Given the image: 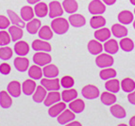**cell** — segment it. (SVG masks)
I'll use <instances>...</instances> for the list:
<instances>
[{"mask_svg":"<svg viewBox=\"0 0 135 126\" xmlns=\"http://www.w3.org/2000/svg\"><path fill=\"white\" fill-rule=\"evenodd\" d=\"M119 45L121 49L125 52H131L133 49H134V43L131 39L129 38H122V40L120 41Z\"/></svg>","mask_w":135,"mask_h":126,"instance_id":"37","label":"cell"},{"mask_svg":"<svg viewBox=\"0 0 135 126\" xmlns=\"http://www.w3.org/2000/svg\"><path fill=\"white\" fill-rule=\"evenodd\" d=\"M11 66L8 64V63H2L1 65H0V72L4 75H7L11 72Z\"/></svg>","mask_w":135,"mask_h":126,"instance_id":"46","label":"cell"},{"mask_svg":"<svg viewBox=\"0 0 135 126\" xmlns=\"http://www.w3.org/2000/svg\"><path fill=\"white\" fill-rule=\"evenodd\" d=\"M117 126H128L127 124H124V123H121V124H118Z\"/></svg>","mask_w":135,"mask_h":126,"instance_id":"53","label":"cell"},{"mask_svg":"<svg viewBox=\"0 0 135 126\" xmlns=\"http://www.w3.org/2000/svg\"><path fill=\"white\" fill-rule=\"evenodd\" d=\"M62 8L67 13H75L78 10L79 5L76 0H64L62 2Z\"/></svg>","mask_w":135,"mask_h":126,"instance_id":"31","label":"cell"},{"mask_svg":"<svg viewBox=\"0 0 135 126\" xmlns=\"http://www.w3.org/2000/svg\"><path fill=\"white\" fill-rule=\"evenodd\" d=\"M129 1H131V4H132V5H134V6H135V0H129Z\"/></svg>","mask_w":135,"mask_h":126,"instance_id":"52","label":"cell"},{"mask_svg":"<svg viewBox=\"0 0 135 126\" xmlns=\"http://www.w3.org/2000/svg\"><path fill=\"white\" fill-rule=\"evenodd\" d=\"M110 30L109 28H100L95 32V40L99 41H107L110 37Z\"/></svg>","mask_w":135,"mask_h":126,"instance_id":"30","label":"cell"},{"mask_svg":"<svg viewBox=\"0 0 135 126\" xmlns=\"http://www.w3.org/2000/svg\"><path fill=\"white\" fill-rule=\"evenodd\" d=\"M7 12H8V15H9V21L12 23V25H17V27H21V28H23V27H26L25 21L23 20V19H21L13 10H11V9H8Z\"/></svg>","mask_w":135,"mask_h":126,"instance_id":"22","label":"cell"},{"mask_svg":"<svg viewBox=\"0 0 135 126\" xmlns=\"http://www.w3.org/2000/svg\"><path fill=\"white\" fill-rule=\"evenodd\" d=\"M105 88L110 92L116 93L119 91L120 88H121V85L119 83V80L112 78V79H109L108 81L105 83Z\"/></svg>","mask_w":135,"mask_h":126,"instance_id":"29","label":"cell"},{"mask_svg":"<svg viewBox=\"0 0 135 126\" xmlns=\"http://www.w3.org/2000/svg\"><path fill=\"white\" fill-rule=\"evenodd\" d=\"M46 95H47L46 94V90L41 85V86H38L36 88L32 98H33V101L35 102V103L40 104V103H43V102L45 101Z\"/></svg>","mask_w":135,"mask_h":126,"instance_id":"19","label":"cell"},{"mask_svg":"<svg viewBox=\"0 0 135 126\" xmlns=\"http://www.w3.org/2000/svg\"><path fill=\"white\" fill-rule=\"evenodd\" d=\"M113 62H114L113 57L110 54H100L95 59V64H97V66H98L99 68H102V69L113 66Z\"/></svg>","mask_w":135,"mask_h":126,"instance_id":"5","label":"cell"},{"mask_svg":"<svg viewBox=\"0 0 135 126\" xmlns=\"http://www.w3.org/2000/svg\"><path fill=\"white\" fill-rule=\"evenodd\" d=\"M14 52L20 56H25L28 54L29 46L26 41H19L14 44Z\"/></svg>","mask_w":135,"mask_h":126,"instance_id":"11","label":"cell"},{"mask_svg":"<svg viewBox=\"0 0 135 126\" xmlns=\"http://www.w3.org/2000/svg\"><path fill=\"white\" fill-rule=\"evenodd\" d=\"M41 85L46 90L58 91L61 88V80L58 78H43L41 80Z\"/></svg>","mask_w":135,"mask_h":126,"instance_id":"2","label":"cell"},{"mask_svg":"<svg viewBox=\"0 0 135 126\" xmlns=\"http://www.w3.org/2000/svg\"><path fill=\"white\" fill-rule=\"evenodd\" d=\"M89 12L93 15H100L106 10V6L100 0H93L88 6Z\"/></svg>","mask_w":135,"mask_h":126,"instance_id":"3","label":"cell"},{"mask_svg":"<svg viewBox=\"0 0 135 126\" xmlns=\"http://www.w3.org/2000/svg\"><path fill=\"white\" fill-rule=\"evenodd\" d=\"M118 49H119L118 43L115 40H113V39L108 40V41H105V43H104V50H105V52L107 54H110V55L116 54L118 52Z\"/></svg>","mask_w":135,"mask_h":126,"instance_id":"17","label":"cell"},{"mask_svg":"<svg viewBox=\"0 0 135 126\" xmlns=\"http://www.w3.org/2000/svg\"><path fill=\"white\" fill-rule=\"evenodd\" d=\"M110 111L112 113V115L113 117L117 118V119H124L127 116L126 110L124 109V107L119 106V104H113V106H110Z\"/></svg>","mask_w":135,"mask_h":126,"instance_id":"24","label":"cell"},{"mask_svg":"<svg viewBox=\"0 0 135 126\" xmlns=\"http://www.w3.org/2000/svg\"><path fill=\"white\" fill-rule=\"evenodd\" d=\"M134 14H135V9H134Z\"/></svg>","mask_w":135,"mask_h":126,"instance_id":"55","label":"cell"},{"mask_svg":"<svg viewBox=\"0 0 135 126\" xmlns=\"http://www.w3.org/2000/svg\"><path fill=\"white\" fill-rule=\"evenodd\" d=\"M35 90H36V83L32 79H27L22 84V91L27 96L33 94Z\"/></svg>","mask_w":135,"mask_h":126,"instance_id":"16","label":"cell"},{"mask_svg":"<svg viewBox=\"0 0 135 126\" xmlns=\"http://www.w3.org/2000/svg\"><path fill=\"white\" fill-rule=\"evenodd\" d=\"M102 1H103L104 4L110 5V6H112V5H113L115 2H116V0H102Z\"/></svg>","mask_w":135,"mask_h":126,"instance_id":"49","label":"cell"},{"mask_svg":"<svg viewBox=\"0 0 135 126\" xmlns=\"http://www.w3.org/2000/svg\"><path fill=\"white\" fill-rule=\"evenodd\" d=\"M76 118V115L75 113L73 112L72 110H68V109H65L63 110L62 112L58 116V122L61 125H65V124L69 123V122H73L74 119Z\"/></svg>","mask_w":135,"mask_h":126,"instance_id":"8","label":"cell"},{"mask_svg":"<svg viewBox=\"0 0 135 126\" xmlns=\"http://www.w3.org/2000/svg\"><path fill=\"white\" fill-rule=\"evenodd\" d=\"M66 109V104L65 103H56L55 104L50 106L49 110H48V115L51 118L58 117L63 110Z\"/></svg>","mask_w":135,"mask_h":126,"instance_id":"13","label":"cell"},{"mask_svg":"<svg viewBox=\"0 0 135 126\" xmlns=\"http://www.w3.org/2000/svg\"><path fill=\"white\" fill-rule=\"evenodd\" d=\"M34 11L32 9L31 7L29 6H24L21 9V17L24 21H27L29 22L30 20H32L34 17Z\"/></svg>","mask_w":135,"mask_h":126,"instance_id":"40","label":"cell"},{"mask_svg":"<svg viewBox=\"0 0 135 126\" xmlns=\"http://www.w3.org/2000/svg\"><path fill=\"white\" fill-rule=\"evenodd\" d=\"M128 102H129L131 104H135V90H133V91H131V92L128 93Z\"/></svg>","mask_w":135,"mask_h":126,"instance_id":"47","label":"cell"},{"mask_svg":"<svg viewBox=\"0 0 135 126\" xmlns=\"http://www.w3.org/2000/svg\"><path fill=\"white\" fill-rule=\"evenodd\" d=\"M9 24H11L9 19H8L4 15H0V28L1 29H5L7 27H9Z\"/></svg>","mask_w":135,"mask_h":126,"instance_id":"45","label":"cell"},{"mask_svg":"<svg viewBox=\"0 0 135 126\" xmlns=\"http://www.w3.org/2000/svg\"><path fill=\"white\" fill-rule=\"evenodd\" d=\"M78 97V91L74 88H70V90H65L61 92V99L63 100L64 103H70V102L74 101L77 99Z\"/></svg>","mask_w":135,"mask_h":126,"instance_id":"28","label":"cell"},{"mask_svg":"<svg viewBox=\"0 0 135 126\" xmlns=\"http://www.w3.org/2000/svg\"><path fill=\"white\" fill-rule=\"evenodd\" d=\"M12 56V50L8 46H3L0 48V59L3 60H9Z\"/></svg>","mask_w":135,"mask_h":126,"instance_id":"42","label":"cell"},{"mask_svg":"<svg viewBox=\"0 0 135 126\" xmlns=\"http://www.w3.org/2000/svg\"><path fill=\"white\" fill-rule=\"evenodd\" d=\"M118 21L123 25H129L133 22V13L129 10H122L118 14Z\"/></svg>","mask_w":135,"mask_h":126,"instance_id":"26","label":"cell"},{"mask_svg":"<svg viewBox=\"0 0 135 126\" xmlns=\"http://www.w3.org/2000/svg\"><path fill=\"white\" fill-rule=\"evenodd\" d=\"M100 100H101L102 104H104L105 106H113L116 102V96L113 92L105 91L100 96Z\"/></svg>","mask_w":135,"mask_h":126,"instance_id":"25","label":"cell"},{"mask_svg":"<svg viewBox=\"0 0 135 126\" xmlns=\"http://www.w3.org/2000/svg\"><path fill=\"white\" fill-rule=\"evenodd\" d=\"M68 21H69L70 24L75 27H83L86 24L85 17L82 16L81 14H72V15L69 16Z\"/></svg>","mask_w":135,"mask_h":126,"instance_id":"21","label":"cell"},{"mask_svg":"<svg viewBox=\"0 0 135 126\" xmlns=\"http://www.w3.org/2000/svg\"><path fill=\"white\" fill-rule=\"evenodd\" d=\"M13 64L16 70L21 72H24L28 69L29 60L27 57H24V56H18V57L14 59Z\"/></svg>","mask_w":135,"mask_h":126,"instance_id":"9","label":"cell"},{"mask_svg":"<svg viewBox=\"0 0 135 126\" xmlns=\"http://www.w3.org/2000/svg\"><path fill=\"white\" fill-rule=\"evenodd\" d=\"M9 34L11 35V41H17L23 37V30L17 25H11L9 27Z\"/></svg>","mask_w":135,"mask_h":126,"instance_id":"32","label":"cell"},{"mask_svg":"<svg viewBox=\"0 0 135 126\" xmlns=\"http://www.w3.org/2000/svg\"><path fill=\"white\" fill-rule=\"evenodd\" d=\"M74 84H75L74 78L72 76H69V75L63 76L61 79V85L65 88H71L74 86Z\"/></svg>","mask_w":135,"mask_h":126,"instance_id":"44","label":"cell"},{"mask_svg":"<svg viewBox=\"0 0 135 126\" xmlns=\"http://www.w3.org/2000/svg\"><path fill=\"white\" fill-rule=\"evenodd\" d=\"M121 88L125 92H131L135 90V82L131 78H125L121 82Z\"/></svg>","mask_w":135,"mask_h":126,"instance_id":"41","label":"cell"},{"mask_svg":"<svg viewBox=\"0 0 135 126\" xmlns=\"http://www.w3.org/2000/svg\"><path fill=\"white\" fill-rule=\"evenodd\" d=\"M61 98V95L59 93V91H50L46 97H45L44 104L45 106H51L56 103H59Z\"/></svg>","mask_w":135,"mask_h":126,"instance_id":"15","label":"cell"},{"mask_svg":"<svg viewBox=\"0 0 135 126\" xmlns=\"http://www.w3.org/2000/svg\"><path fill=\"white\" fill-rule=\"evenodd\" d=\"M116 74V71L113 68H104L99 72V76L102 80H109V79L114 78Z\"/></svg>","mask_w":135,"mask_h":126,"instance_id":"38","label":"cell"},{"mask_svg":"<svg viewBox=\"0 0 135 126\" xmlns=\"http://www.w3.org/2000/svg\"><path fill=\"white\" fill-rule=\"evenodd\" d=\"M51 28L56 34L62 35L69 29V23L64 18H54L51 22Z\"/></svg>","mask_w":135,"mask_h":126,"instance_id":"1","label":"cell"},{"mask_svg":"<svg viewBox=\"0 0 135 126\" xmlns=\"http://www.w3.org/2000/svg\"><path fill=\"white\" fill-rule=\"evenodd\" d=\"M48 14L50 18H58L63 14V8L60 2L52 1L48 6Z\"/></svg>","mask_w":135,"mask_h":126,"instance_id":"7","label":"cell"},{"mask_svg":"<svg viewBox=\"0 0 135 126\" xmlns=\"http://www.w3.org/2000/svg\"><path fill=\"white\" fill-rule=\"evenodd\" d=\"M32 49L34 51H43V52H50L52 49L50 43L42 40H35L32 43Z\"/></svg>","mask_w":135,"mask_h":126,"instance_id":"10","label":"cell"},{"mask_svg":"<svg viewBox=\"0 0 135 126\" xmlns=\"http://www.w3.org/2000/svg\"><path fill=\"white\" fill-rule=\"evenodd\" d=\"M38 35L44 41H49L53 38V30L48 25H44L38 31Z\"/></svg>","mask_w":135,"mask_h":126,"instance_id":"34","label":"cell"},{"mask_svg":"<svg viewBox=\"0 0 135 126\" xmlns=\"http://www.w3.org/2000/svg\"><path fill=\"white\" fill-rule=\"evenodd\" d=\"M28 75L33 80H39L43 76V70L40 68V66L35 64L33 66H30L28 69Z\"/></svg>","mask_w":135,"mask_h":126,"instance_id":"35","label":"cell"},{"mask_svg":"<svg viewBox=\"0 0 135 126\" xmlns=\"http://www.w3.org/2000/svg\"><path fill=\"white\" fill-rule=\"evenodd\" d=\"M12 104V100H11V95L9 92H6L5 90L0 91V106L2 108H9Z\"/></svg>","mask_w":135,"mask_h":126,"instance_id":"27","label":"cell"},{"mask_svg":"<svg viewBox=\"0 0 135 126\" xmlns=\"http://www.w3.org/2000/svg\"><path fill=\"white\" fill-rule=\"evenodd\" d=\"M65 126H82V124L79 122H71L69 123L65 124Z\"/></svg>","mask_w":135,"mask_h":126,"instance_id":"48","label":"cell"},{"mask_svg":"<svg viewBox=\"0 0 135 126\" xmlns=\"http://www.w3.org/2000/svg\"><path fill=\"white\" fill-rule=\"evenodd\" d=\"M133 27H134V29H135V20H133Z\"/></svg>","mask_w":135,"mask_h":126,"instance_id":"54","label":"cell"},{"mask_svg":"<svg viewBox=\"0 0 135 126\" xmlns=\"http://www.w3.org/2000/svg\"><path fill=\"white\" fill-rule=\"evenodd\" d=\"M69 108L70 110H72L75 114L76 113H81L85 108V103L81 99H75L74 101L70 102Z\"/></svg>","mask_w":135,"mask_h":126,"instance_id":"23","label":"cell"},{"mask_svg":"<svg viewBox=\"0 0 135 126\" xmlns=\"http://www.w3.org/2000/svg\"><path fill=\"white\" fill-rule=\"evenodd\" d=\"M34 12L38 17H41V18L45 17L48 13V7L46 6L45 3L40 2L38 4H36V6L34 8Z\"/></svg>","mask_w":135,"mask_h":126,"instance_id":"39","label":"cell"},{"mask_svg":"<svg viewBox=\"0 0 135 126\" xmlns=\"http://www.w3.org/2000/svg\"><path fill=\"white\" fill-rule=\"evenodd\" d=\"M27 1L29 3V4H36V3L40 2L41 0H27Z\"/></svg>","mask_w":135,"mask_h":126,"instance_id":"51","label":"cell"},{"mask_svg":"<svg viewBox=\"0 0 135 126\" xmlns=\"http://www.w3.org/2000/svg\"><path fill=\"white\" fill-rule=\"evenodd\" d=\"M52 57L47 52H38L33 56V62L38 66H45L49 64Z\"/></svg>","mask_w":135,"mask_h":126,"instance_id":"6","label":"cell"},{"mask_svg":"<svg viewBox=\"0 0 135 126\" xmlns=\"http://www.w3.org/2000/svg\"><path fill=\"white\" fill-rule=\"evenodd\" d=\"M11 41V35L7 31H0V46H7Z\"/></svg>","mask_w":135,"mask_h":126,"instance_id":"43","label":"cell"},{"mask_svg":"<svg viewBox=\"0 0 135 126\" xmlns=\"http://www.w3.org/2000/svg\"><path fill=\"white\" fill-rule=\"evenodd\" d=\"M88 51L91 55H99L100 53L103 51V45L99 43V41L97 40H92V41H89L87 45Z\"/></svg>","mask_w":135,"mask_h":126,"instance_id":"12","label":"cell"},{"mask_svg":"<svg viewBox=\"0 0 135 126\" xmlns=\"http://www.w3.org/2000/svg\"><path fill=\"white\" fill-rule=\"evenodd\" d=\"M90 25L93 28H101L103 27L104 25H106V20L104 18L103 16L101 15H95L94 17L91 18V21H90Z\"/></svg>","mask_w":135,"mask_h":126,"instance_id":"36","label":"cell"},{"mask_svg":"<svg viewBox=\"0 0 135 126\" xmlns=\"http://www.w3.org/2000/svg\"><path fill=\"white\" fill-rule=\"evenodd\" d=\"M128 29L124 25H119V24H114L112 27V33L115 38H125L128 35Z\"/></svg>","mask_w":135,"mask_h":126,"instance_id":"20","label":"cell"},{"mask_svg":"<svg viewBox=\"0 0 135 126\" xmlns=\"http://www.w3.org/2000/svg\"><path fill=\"white\" fill-rule=\"evenodd\" d=\"M26 27H27V32H28L29 34L34 35V34H36L37 32L40 30L41 21L38 20V19H32V20H30L27 25H26Z\"/></svg>","mask_w":135,"mask_h":126,"instance_id":"33","label":"cell"},{"mask_svg":"<svg viewBox=\"0 0 135 126\" xmlns=\"http://www.w3.org/2000/svg\"><path fill=\"white\" fill-rule=\"evenodd\" d=\"M81 94L82 96L88 100H94L97 99L99 96L100 92L97 87L94 85H86L85 87H83L82 90H81Z\"/></svg>","mask_w":135,"mask_h":126,"instance_id":"4","label":"cell"},{"mask_svg":"<svg viewBox=\"0 0 135 126\" xmlns=\"http://www.w3.org/2000/svg\"><path fill=\"white\" fill-rule=\"evenodd\" d=\"M7 90L11 96L18 98L21 95V84L18 81H11L7 87Z\"/></svg>","mask_w":135,"mask_h":126,"instance_id":"14","label":"cell"},{"mask_svg":"<svg viewBox=\"0 0 135 126\" xmlns=\"http://www.w3.org/2000/svg\"><path fill=\"white\" fill-rule=\"evenodd\" d=\"M129 126H135V116L129 119Z\"/></svg>","mask_w":135,"mask_h":126,"instance_id":"50","label":"cell"},{"mask_svg":"<svg viewBox=\"0 0 135 126\" xmlns=\"http://www.w3.org/2000/svg\"><path fill=\"white\" fill-rule=\"evenodd\" d=\"M43 74L46 78H56L59 75V69L56 65L47 64L44 67Z\"/></svg>","mask_w":135,"mask_h":126,"instance_id":"18","label":"cell"}]
</instances>
